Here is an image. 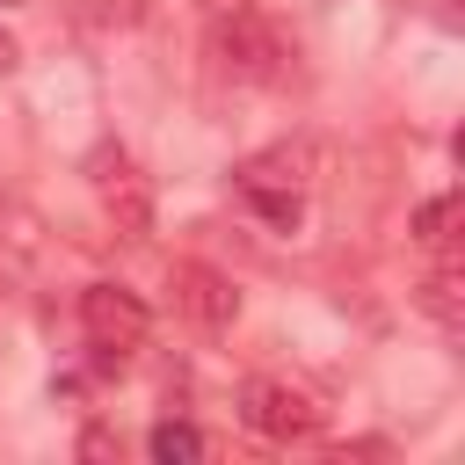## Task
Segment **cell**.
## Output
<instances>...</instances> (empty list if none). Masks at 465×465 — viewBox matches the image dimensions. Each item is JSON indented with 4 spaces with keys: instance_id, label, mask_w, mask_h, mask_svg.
Wrapping results in <instances>:
<instances>
[{
    "instance_id": "cell-1",
    "label": "cell",
    "mask_w": 465,
    "mask_h": 465,
    "mask_svg": "<svg viewBox=\"0 0 465 465\" xmlns=\"http://www.w3.org/2000/svg\"><path fill=\"white\" fill-rule=\"evenodd\" d=\"M211 58H218L232 80H262V87H276V80L291 73L283 29H276L262 7H247V0H232V7L211 15Z\"/></svg>"
},
{
    "instance_id": "cell-10",
    "label": "cell",
    "mask_w": 465,
    "mask_h": 465,
    "mask_svg": "<svg viewBox=\"0 0 465 465\" xmlns=\"http://www.w3.org/2000/svg\"><path fill=\"white\" fill-rule=\"evenodd\" d=\"M145 450H153L160 465H174V458H203L211 443H203V429H196V421H153Z\"/></svg>"
},
{
    "instance_id": "cell-7",
    "label": "cell",
    "mask_w": 465,
    "mask_h": 465,
    "mask_svg": "<svg viewBox=\"0 0 465 465\" xmlns=\"http://www.w3.org/2000/svg\"><path fill=\"white\" fill-rule=\"evenodd\" d=\"M421 312L436 320V327H458L465 312H458V269H450V254H436V269L421 276Z\"/></svg>"
},
{
    "instance_id": "cell-6",
    "label": "cell",
    "mask_w": 465,
    "mask_h": 465,
    "mask_svg": "<svg viewBox=\"0 0 465 465\" xmlns=\"http://www.w3.org/2000/svg\"><path fill=\"white\" fill-rule=\"evenodd\" d=\"M312 174H320V145L312 138H276V145H262V153H247L232 167L240 189H298V196H305Z\"/></svg>"
},
{
    "instance_id": "cell-5",
    "label": "cell",
    "mask_w": 465,
    "mask_h": 465,
    "mask_svg": "<svg viewBox=\"0 0 465 465\" xmlns=\"http://www.w3.org/2000/svg\"><path fill=\"white\" fill-rule=\"evenodd\" d=\"M94 196H102V211H109V225H116L124 240H145V232H153V189H145V174H138L124 153H102Z\"/></svg>"
},
{
    "instance_id": "cell-12",
    "label": "cell",
    "mask_w": 465,
    "mask_h": 465,
    "mask_svg": "<svg viewBox=\"0 0 465 465\" xmlns=\"http://www.w3.org/2000/svg\"><path fill=\"white\" fill-rule=\"evenodd\" d=\"M22 65V44H15V29H0V73H15Z\"/></svg>"
},
{
    "instance_id": "cell-4",
    "label": "cell",
    "mask_w": 465,
    "mask_h": 465,
    "mask_svg": "<svg viewBox=\"0 0 465 465\" xmlns=\"http://www.w3.org/2000/svg\"><path fill=\"white\" fill-rule=\"evenodd\" d=\"M167 291H174V312L189 327H203V334H225L240 320V283L225 269H211V262H174L167 269Z\"/></svg>"
},
{
    "instance_id": "cell-2",
    "label": "cell",
    "mask_w": 465,
    "mask_h": 465,
    "mask_svg": "<svg viewBox=\"0 0 465 465\" xmlns=\"http://www.w3.org/2000/svg\"><path fill=\"white\" fill-rule=\"evenodd\" d=\"M80 327H87V341L102 349V363H124V356L153 334V312H145V298L124 291V283H87V291H80Z\"/></svg>"
},
{
    "instance_id": "cell-8",
    "label": "cell",
    "mask_w": 465,
    "mask_h": 465,
    "mask_svg": "<svg viewBox=\"0 0 465 465\" xmlns=\"http://www.w3.org/2000/svg\"><path fill=\"white\" fill-rule=\"evenodd\" d=\"M240 203H247L262 225H276V232H298V218H305V196H298V189H240Z\"/></svg>"
},
{
    "instance_id": "cell-11",
    "label": "cell",
    "mask_w": 465,
    "mask_h": 465,
    "mask_svg": "<svg viewBox=\"0 0 465 465\" xmlns=\"http://www.w3.org/2000/svg\"><path fill=\"white\" fill-rule=\"evenodd\" d=\"M80 458H116V436L109 429H80Z\"/></svg>"
},
{
    "instance_id": "cell-3",
    "label": "cell",
    "mask_w": 465,
    "mask_h": 465,
    "mask_svg": "<svg viewBox=\"0 0 465 465\" xmlns=\"http://www.w3.org/2000/svg\"><path fill=\"white\" fill-rule=\"evenodd\" d=\"M240 421H247L254 436H269V443H305V436H320V407H312V392H298L291 378H247V385H240Z\"/></svg>"
},
{
    "instance_id": "cell-9",
    "label": "cell",
    "mask_w": 465,
    "mask_h": 465,
    "mask_svg": "<svg viewBox=\"0 0 465 465\" xmlns=\"http://www.w3.org/2000/svg\"><path fill=\"white\" fill-rule=\"evenodd\" d=\"M450 225H458V196H450V189H443V196H429V203L414 211V240H421L429 254H450V240H458Z\"/></svg>"
}]
</instances>
